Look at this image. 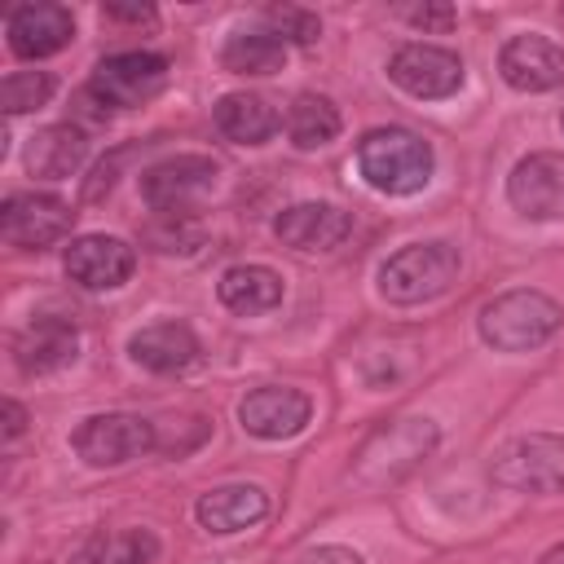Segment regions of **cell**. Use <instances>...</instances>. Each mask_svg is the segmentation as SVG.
Instances as JSON below:
<instances>
[{
    "label": "cell",
    "mask_w": 564,
    "mask_h": 564,
    "mask_svg": "<svg viewBox=\"0 0 564 564\" xmlns=\"http://www.w3.org/2000/svg\"><path fill=\"white\" fill-rule=\"evenodd\" d=\"M79 357V326L62 313H40L13 339V361L22 375H53Z\"/></svg>",
    "instance_id": "obj_16"
},
{
    "label": "cell",
    "mask_w": 564,
    "mask_h": 564,
    "mask_svg": "<svg viewBox=\"0 0 564 564\" xmlns=\"http://www.w3.org/2000/svg\"><path fill=\"white\" fill-rule=\"evenodd\" d=\"M560 13H564V9H560Z\"/></svg>",
    "instance_id": "obj_33"
},
{
    "label": "cell",
    "mask_w": 564,
    "mask_h": 564,
    "mask_svg": "<svg viewBox=\"0 0 564 564\" xmlns=\"http://www.w3.org/2000/svg\"><path fill=\"white\" fill-rule=\"evenodd\" d=\"M88 159V132L79 123H48L26 141V172L44 181H66Z\"/></svg>",
    "instance_id": "obj_20"
},
{
    "label": "cell",
    "mask_w": 564,
    "mask_h": 564,
    "mask_svg": "<svg viewBox=\"0 0 564 564\" xmlns=\"http://www.w3.org/2000/svg\"><path fill=\"white\" fill-rule=\"evenodd\" d=\"M203 344L185 322H150L128 339V357L150 375H181L198 361Z\"/></svg>",
    "instance_id": "obj_18"
},
{
    "label": "cell",
    "mask_w": 564,
    "mask_h": 564,
    "mask_svg": "<svg viewBox=\"0 0 564 564\" xmlns=\"http://www.w3.org/2000/svg\"><path fill=\"white\" fill-rule=\"evenodd\" d=\"M397 18H405L410 26H423V31H449L458 22V13L449 4H401Z\"/></svg>",
    "instance_id": "obj_28"
},
{
    "label": "cell",
    "mask_w": 564,
    "mask_h": 564,
    "mask_svg": "<svg viewBox=\"0 0 564 564\" xmlns=\"http://www.w3.org/2000/svg\"><path fill=\"white\" fill-rule=\"evenodd\" d=\"M154 560H159V538L137 524L101 529L70 555V564H154Z\"/></svg>",
    "instance_id": "obj_24"
},
{
    "label": "cell",
    "mask_w": 564,
    "mask_h": 564,
    "mask_svg": "<svg viewBox=\"0 0 564 564\" xmlns=\"http://www.w3.org/2000/svg\"><path fill=\"white\" fill-rule=\"evenodd\" d=\"M286 564H366L352 546H308V551H300V555H291Z\"/></svg>",
    "instance_id": "obj_29"
},
{
    "label": "cell",
    "mask_w": 564,
    "mask_h": 564,
    "mask_svg": "<svg viewBox=\"0 0 564 564\" xmlns=\"http://www.w3.org/2000/svg\"><path fill=\"white\" fill-rule=\"evenodd\" d=\"M489 480L507 494H564V436L524 432L494 449Z\"/></svg>",
    "instance_id": "obj_5"
},
{
    "label": "cell",
    "mask_w": 564,
    "mask_h": 564,
    "mask_svg": "<svg viewBox=\"0 0 564 564\" xmlns=\"http://www.w3.org/2000/svg\"><path fill=\"white\" fill-rule=\"evenodd\" d=\"M564 326V308L542 295V291H502L498 300H489L476 317V330L489 348L498 352H529V348H542L555 330Z\"/></svg>",
    "instance_id": "obj_4"
},
{
    "label": "cell",
    "mask_w": 564,
    "mask_h": 564,
    "mask_svg": "<svg viewBox=\"0 0 564 564\" xmlns=\"http://www.w3.org/2000/svg\"><path fill=\"white\" fill-rule=\"evenodd\" d=\"M216 185V163L207 154H172L141 172V198L159 216H189Z\"/></svg>",
    "instance_id": "obj_7"
},
{
    "label": "cell",
    "mask_w": 564,
    "mask_h": 564,
    "mask_svg": "<svg viewBox=\"0 0 564 564\" xmlns=\"http://www.w3.org/2000/svg\"><path fill=\"white\" fill-rule=\"evenodd\" d=\"M291 44L282 35H273L269 26H247V31H229L220 44V66L234 75H273L286 66Z\"/></svg>",
    "instance_id": "obj_23"
},
{
    "label": "cell",
    "mask_w": 564,
    "mask_h": 564,
    "mask_svg": "<svg viewBox=\"0 0 564 564\" xmlns=\"http://www.w3.org/2000/svg\"><path fill=\"white\" fill-rule=\"evenodd\" d=\"M507 203L524 220H564V154L533 150L507 172Z\"/></svg>",
    "instance_id": "obj_11"
},
{
    "label": "cell",
    "mask_w": 564,
    "mask_h": 564,
    "mask_svg": "<svg viewBox=\"0 0 564 564\" xmlns=\"http://www.w3.org/2000/svg\"><path fill=\"white\" fill-rule=\"evenodd\" d=\"M498 70L516 93H551L564 84V44L538 31L511 35L498 48Z\"/></svg>",
    "instance_id": "obj_15"
},
{
    "label": "cell",
    "mask_w": 564,
    "mask_h": 564,
    "mask_svg": "<svg viewBox=\"0 0 564 564\" xmlns=\"http://www.w3.org/2000/svg\"><path fill=\"white\" fill-rule=\"evenodd\" d=\"M264 22L273 35H282L286 44H317L322 35V22L313 9H300V4H269L264 9Z\"/></svg>",
    "instance_id": "obj_27"
},
{
    "label": "cell",
    "mask_w": 564,
    "mask_h": 564,
    "mask_svg": "<svg viewBox=\"0 0 564 564\" xmlns=\"http://www.w3.org/2000/svg\"><path fill=\"white\" fill-rule=\"evenodd\" d=\"M216 300L238 317H260L282 304V278L269 264H229L216 282Z\"/></svg>",
    "instance_id": "obj_21"
},
{
    "label": "cell",
    "mask_w": 564,
    "mask_h": 564,
    "mask_svg": "<svg viewBox=\"0 0 564 564\" xmlns=\"http://www.w3.org/2000/svg\"><path fill=\"white\" fill-rule=\"evenodd\" d=\"M216 128L234 145H264L282 128V115L260 93H225L216 101Z\"/></svg>",
    "instance_id": "obj_22"
},
{
    "label": "cell",
    "mask_w": 564,
    "mask_h": 564,
    "mask_svg": "<svg viewBox=\"0 0 564 564\" xmlns=\"http://www.w3.org/2000/svg\"><path fill=\"white\" fill-rule=\"evenodd\" d=\"M560 123H564V119H560Z\"/></svg>",
    "instance_id": "obj_34"
},
{
    "label": "cell",
    "mask_w": 564,
    "mask_h": 564,
    "mask_svg": "<svg viewBox=\"0 0 564 564\" xmlns=\"http://www.w3.org/2000/svg\"><path fill=\"white\" fill-rule=\"evenodd\" d=\"M0 414H4V441H18V436L26 432V410H22L13 397H4V401H0Z\"/></svg>",
    "instance_id": "obj_31"
},
{
    "label": "cell",
    "mask_w": 564,
    "mask_h": 564,
    "mask_svg": "<svg viewBox=\"0 0 564 564\" xmlns=\"http://www.w3.org/2000/svg\"><path fill=\"white\" fill-rule=\"evenodd\" d=\"M70 445L88 467H123V463L159 449V427L141 414L110 410V414H88L70 432Z\"/></svg>",
    "instance_id": "obj_6"
},
{
    "label": "cell",
    "mask_w": 564,
    "mask_h": 564,
    "mask_svg": "<svg viewBox=\"0 0 564 564\" xmlns=\"http://www.w3.org/2000/svg\"><path fill=\"white\" fill-rule=\"evenodd\" d=\"M458 269H463V256L454 242H445V238L410 242L379 264V295L388 304H401V308L427 304L458 282Z\"/></svg>",
    "instance_id": "obj_3"
},
{
    "label": "cell",
    "mask_w": 564,
    "mask_h": 564,
    "mask_svg": "<svg viewBox=\"0 0 564 564\" xmlns=\"http://www.w3.org/2000/svg\"><path fill=\"white\" fill-rule=\"evenodd\" d=\"M432 167H436L432 145L410 128H370L357 141V172L379 194L392 198L419 194L432 181Z\"/></svg>",
    "instance_id": "obj_2"
},
{
    "label": "cell",
    "mask_w": 564,
    "mask_h": 564,
    "mask_svg": "<svg viewBox=\"0 0 564 564\" xmlns=\"http://www.w3.org/2000/svg\"><path fill=\"white\" fill-rule=\"evenodd\" d=\"M441 441V427L423 414H401L383 427H375L361 449L352 454V467L348 476L361 485V489H383V485H397L405 480Z\"/></svg>",
    "instance_id": "obj_1"
},
{
    "label": "cell",
    "mask_w": 564,
    "mask_h": 564,
    "mask_svg": "<svg viewBox=\"0 0 564 564\" xmlns=\"http://www.w3.org/2000/svg\"><path fill=\"white\" fill-rule=\"evenodd\" d=\"M167 84V57L150 53V48H128V53H110L93 66L88 88L110 106V110H132L145 106L150 97H159Z\"/></svg>",
    "instance_id": "obj_8"
},
{
    "label": "cell",
    "mask_w": 564,
    "mask_h": 564,
    "mask_svg": "<svg viewBox=\"0 0 564 564\" xmlns=\"http://www.w3.org/2000/svg\"><path fill=\"white\" fill-rule=\"evenodd\" d=\"M194 516L207 533H242L251 524H260L269 516V494L260 485H216L207 494H198Z\"/></svg>",
    "instance_id": "obj_19"
},
{
    "label": "cell",
    "mask_w": 564,
    "mask_h": 564,
    "mask_svg": "<svg viewBox=\"0 0 564 564\" xmlns=\"http://www.w3.org/2000/svg\"><path fill=\"white\" fill-rule=\"evenodd\" d=\"M70 229H75V212L57 194H35V189L9 194L0 207V234L18 251H48V247L66 242Z\"/></svg>",
    "instance_id": "obj_9"
},
{
    "label": "cell",
    "mask_w": 564,
    "mask_h": 564,
    "mask_svg": "<svg viewBox=\"0 0 564 564\" xmlns=\"http://www.w3.org/2000/svg\"><path fill=\"white\" fill-rule=\"evenodd\" d=\"M339 128H344V119H339L335 101L322 93H300L286 110V137L295 150H322L339 137Z\"/></svg>",
    "instance_id": "obj_25"
},
{
    "label": "cell",
    "mask_w": 564,
    "mask_h": 564,
    "mask_svg": "<svg viewBox=\"0 0 564 564\" xmlns=\"http://www.w3.org/2000/svg\"><path fill=\"white\" fill-rule=\"evenodd\" d=\"M538 564H564V542H555V546H546V551L538 555Z\"/></svg>",
    "instance_id": "obj_32"
},
{
    "label": "cell",
    "mask_w": 564,
    "mask_h": 564,
    "mask_svg": "<svg viewBox=\"0 0 564 564\" xmlns=\"http://www.w3.org/2000/svg\"><path fill=\"white\" fill-rule=\"evenodd\" d=\"M62 269L84 291H119L137 269V251L115 234H79L70 238Z\"/></svg>",
    "instance_id": "obj_12"
},
{
    "label": "cell",
    "mask_w": 564,
    "mask_h": 564,
    "mask_svg": "<svg viewBox=\"0 0 564 564\" xmlns=\"http://www.w3.org/2000/svg\"><path fill=\"white\" fill-rule=\"evenodd\" d=\"M273 234L291 251H308V256L313 251H335V247L348 242L352 216L344 207H335V203H291V207L278 212Z\"/></svg>",
    "instance_id": "obj_17"
},
{
    "label": "cell",
    "mask_w": 564,
    "mask_h": 564,
    "mask_svg": "<svg viewBox=\"0 0 564 564\" xmlns=\"http://www.w3.org/2000/svg\"><path fill=\"white\" fill-rule=\"evenodd\" d=\"M388 79L419 101H441L463 88V57L441 44H401L388 57Z\"/></svg>",
    "instance_id": "obj_10"
},
{
    "label": "cell",
    "mask_w": 564,
    "mask_h": 564,
    "mask_svg": "<svg viewBox=\"0 0 564 564\" xmlns=\"http://www.w3.org/2000/svg\"><path fill=\"white\" fill-rule=\"evenodd\" d=\"M308 419H313L308 392L286 388V383H260L238 401V423L256 441H291L308 427Z\"/></svg>",
    "instance_id": "obj_13"
},
{
    "label": "cell",
    "mask_w": 564,
    "mask_h": 564,
    "mask_svg": "<svg viewBox=\"0 0 564 564\" xmlns=\"http://www.w3.org/2000/svg\"><path fill=\"white\" fill-rule=\"evenodd\" d=\"M53 75L48 70H9L4 84H0V101H4V115H26V110H40L48 106L53 97Z\"/></svg>",
    "instance_id": "obj_26"
},
{
    "label": "cell",
    "mask_w": 564,
    "mask_h": 564,
    "mask_svg": "<svg viewBox=\"0 0 564 564\" xmlns=\"http://www.w3.org/2000/svg\"><path fill=\"white\" fill-rule=\"evenodd\" d=\"M4 35H9V48L18 57L40 62V57L62 53L75 40V13L57 0H31V4H18L9 13Z\"/></svg>",
    "instance_id": "obj_14"
},
{
    "label": "cell",
    "mask_w": 564,
    "mask_h": 564,
    "mask_svg": "<svg viewBox=\"0 0 564 564\" xmlns=\"http://www.w3.org/2000/svg\"><path fill=\"white\" fill-rule=\"evenodd\" d=\"M101 18L106 22H154V9L150 4H101Z\"/></svg>",
    "instance_id": "obj_30"
}]
</instances>
